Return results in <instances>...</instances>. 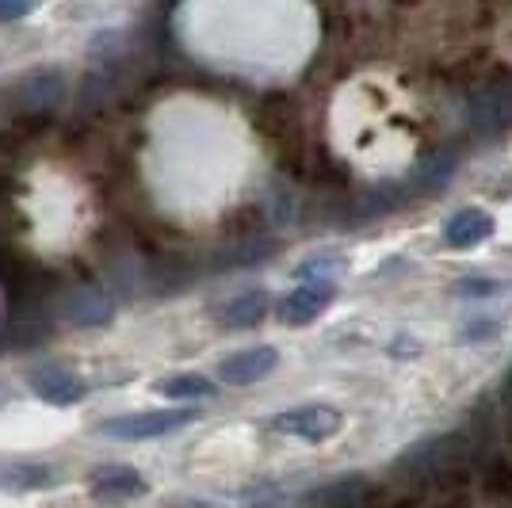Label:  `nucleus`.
Instances as JSON below:
<instances>
[{
  "label": "nucleus",
  "instance_id": "obj_16",
  "mask_svg": "<svg viewBox=\"0 0 512 508\" xmlns=\"http://www.w3.org/2000/svg\"><path fill=\"white\" fill-rule=\"evenodd\" d=\"M344 268L341 256H310L306 264H299V272L295 276L302 279V283H333V276Z\"/></svg>",
  "mask_w": 512,
  "mask_h": 508
},
{
  "label": "nucleus",
  "instance_id": "obj_18",
  "mask_svg": "<svg viewBox=\"0 0 512 508\" xmlns=\"http://www.w3.org/2000/svg\"><path fill=\"white\" fill-rule=\"evenodd\" d=\"M459 295H497L501 291V283H482V279H463L459 287H455Z\"/></svg>",
  "mask_w": 512,
  "mask_h": 508
},
{
  "label": "nucleus",
  "instance_id": "obj_17",
  "mask_svg": "<svg viewBox=\"0 0 512 508\" xmlns=\"http://www.w3.org/2000/svg\"><path fill=\"white\" fill-rule=\"evenodd\" d=\"M27 12H31V4H27V0H0V23L23 20Z\"/></svg>",
  "mask_w": 512,
  "mask_h": 508
},
{
  "label": "nucleus",
  "instance_id": "obj_12",
  "mask_svg": "<svg viewBox=\"0 0 512 508\" xmlns=\"http://www.w3.org/2000/svg\"><path fill=\"white\" fill-rule=\"evenodd\" d=\"M264 314H268V295H264V291L234 295L230 302H222V306L214 310L218 325H226V329H253L256 321H264Z\"/></svg>",
  "mask_w": 512,
  "mask_h": 508
},
{
  "label": "nucleus",
  "instance_id": "obj_9",
  "mask_svg": "<svg viewBox=\"0 0 512 508\" xmlns=\"http://www.w3.org/2000/svg\"><path fill=\"white\" fill-rule=\"evenodd\" d=\"M497 230V222H493L490 211H482V207H463V211H455L448 218V226H444V245L448 249H474V245H482L486 237H493Z\"/></svg>",
  "mask_w": 512,
  "mask_h": 508
},
{
  "label": "nucleus",
  "instance_id": "obj_7",
  "mask_svg": "<svg viewBox=\"0 0 512 508\" xmlns=\"http://www.w3.org/2000/svg\"><path fill=\"white\" fill-rule=\"evenodd\" d=\"M65 318L77 329H104L107 321L115 318V302L100 287H73L65 295Z\"/></svg>",
  "mask_w": 512,
  "mask_h": 508
},
{
  "label": "nucleus",
  "instance_id": "obj_14",
  "mask_svg": "<svg viewBox=\"0 0 512 508\" xmlns=\"http://www.w3.org/2000/svg\"><path fill=\"white\" fill-rule=\"evenodd\" d=\"M314 501L325 508H363L371 501V486L363 478H348V482H337V486H325V493H318Z\"/></svg>",
  "mask_w": 512,
  "mask_h": 508
},
{
  "label": "nucleus",
  "instance_id": "obj_10",
  "mask_svg": "<svg viewBox=\"0 0 512 508\" xmlns=\"http://www.w3.org/2000/svg\"><path fill=\"white\" fill-rule=\"evenodd\" d=\"M146 478L130 466H100L92 470V493L100 501H134V497H146Z\"/></svg>",
  "mask_w": 512,
  "mask_h": 508
},
{
  "label": "nucleus",
  "instance_id": "obj_2",
  "mask_svg": "<svg viewBox=\"0 0 512 508\" xmlns=\"http://www.w3.org/2000/svg\"><path fill=\"white\" fill-rule=\"evenodd\" d=\"M341 409L333 405H299V409H287L272 417V428L283 432V436H295V440H306V444H321V440H333L341 432Z\"/></svg>",
  "mask_w": 512,
  "mask_h": 508
},
{
  "label": "nucleus",
  "instance_id": "obj_5",
  "mask_svg": "<svg viewBox=\"0 0 512 508\" xmlns=\"http://www.w3.org/2000/svg\"><path fill=\"white\" fill-rule=\"evenodd\" d=\"M27 386H31V394L43 398L46 405H77L88 394V382L81 379L77 371L58 367V363L31 371V375H27Z\"/></svg>",
  "mask_w": 512,
  "mask_h": 508
},
{
  "label": "nucleus",
  "instance_id": "obj_11",
  "mask_svg": "<svg viewBox=\"0 0 512 508\" xmlns=\"http://www.w3.org/2000/svg\"><path fill=\"white\" fill-rule=\"evenodd\" d=\"M58 478V470L50 463H35V459H4L0 463V489L4 493H35V489H46Z\"/></svg>",
  "mask_w": 512,
  "mask_h": 508
},
{
  "label": "nucleus",
  "instance_id": "obj_6",
  "mask_svg": "<svg viewBox=\"0 0 512 508\" xmlns=\"http://www.w3.org/2000/svg\"><path fill=\"white\" fill-rule=\"evenodd\" d=\"M279 367V352L260 344V348H245V352H234L218 363V379L226 386H253V382L268 379Z\"/></svg>",
  "mask_w": 512,
  "mask_h": 508
},
{
  "label": "nucleus",
  "instance_id": "obj_3",
  "mask_svg": "<svg viewBox=\"0 0 512 508\" xmlns=\"http://www.w3.org/2000/svg\"><path fill=\"white\" fill-rule=\"evenodd\" d=\"M470 127L478 134H501L512 127V77H497L470 96Z\"/></svg>",
  "mask_w": 512,
  "mask_h": 508
},
{
  "label": "nucleus",
  "instance_id": "obj_1",
  "mask_svg": "<svg viewBox=\"0 0 512 508\" xmlns=\"http://www.w3.org/2000/svg\"><path fill=\"white\" fill-rule=\"evenodd\" d=\"M199 413L195 409H153V413H127V417H111L96 432L104 440L115 444H138V440H157V436H169L176 428L192 424Z\"/></svg>",
  "mask_w": 512,
  "mask_h": 508
},
{
  "label": "nucleus",
  "instance_id": "obj_13",
  "mask_svg": "<svg viewBox=\"0 0 512 508\" xmlns=\"http://www.w3.org/2000/svg\"><path fill=\"white\" fill-rule=\"evenodd\" d=\"M276 253V241L272 237H249V241H237V245H222L214 256V268H249L260 264Z\"/></svg>",
  "mask_w": 512,
  "mask_h": 508
},
{
  "label": "nucleus",
  "instance_id": "obj_8",
  "mask_svg": "<svg viewBox=\"0 0 512 508\" xmlns=\"http://www.w3.org/2000/svg\"><path fill=\"white\" fill-rule=\"evenodd\" d=\"M337 295V283H302L299 291L279 302V318L287 325H310V321L325 314V306Z\"/></svg>",
  "mask_w": 512,
  "mask_h": 508
},
{
  "label": "nucleus",
  "instance_id": "obj_4",
  "mask_svg": "<svg viewBox=\"0 0 512 508\" xmlns=\"http://www.w3.org/2000/svg\"><path fill=\"white\" fill-rule=\"evenodd\" d=\"M65 92H69V81H65L62 69H31V73H23L20 85L12 88V96H16V107L23 111H50V107H58L65 100Z\"/></svg>",
  "mask_w": 512,
  "mask_h": 508
},
{
  "label": "nucleus",
  "instance_id": "obj_15",
  "mask_svg": "<svg viewBox=\"0 0 512 508\" xmlns=\"http://www.w3.org/2000/svg\"><path fill=\"white\" fill-rule=\"evenodd\" d=\"M165 398H176V402H192V398H211L214 386L211 379H203V375H176V379H165L157 386Z\"/></svg>",
  "mask_w": 512,
  "mask_h": 508
}]
</instances>
